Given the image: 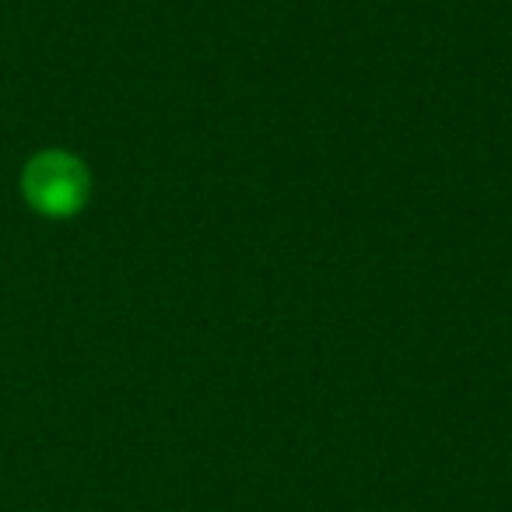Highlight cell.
<instances>
[{"label":"cell","mask_w":512,"mask_h":512,"mask_svg":"<svg viewBox=\"0 0 512 512\" xmlns=\"http://www.w3.org/2000/svg\"><path fill=\"white\" fill-rule=\"evenodd\" d=\"M22 197L36 214L50 221L74 218L92 197V172L85 158L67 148H43L22 169Z\"/></svg>","instance_id":"6da1fadb"}]
</instances>
